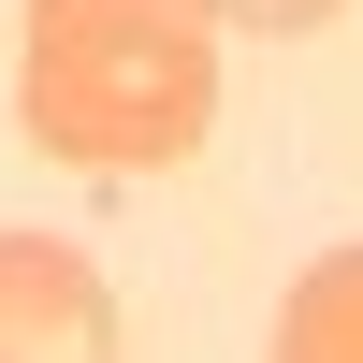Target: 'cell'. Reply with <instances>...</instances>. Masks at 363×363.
<instances>
[{"mask_svg": "<svg viewBox=\"0 0 363 363\" xmlns=\"http://www.w3.org/2000/svg\"><path fill=\"white\" fill-rule=\"evenodd\" d=\"M218 29H262V44H291V29H320V15H349V0H203Z\"/></svg>", "mask_w": 363, "mask_h": 363, "instance_id": "4", "label": "cell"}, {"mask_svg": "<svg viewBox=\"0 0 363 363\" xmlns=\"http://www.w3.org/2000/svg\"><path fill=\"white\" fill-rule=\"evenodd\" d=\"M131 320H116L102 262L73 233H0V363H116Z\"/></svg>", "mask_w": 363, "mask_h": 363, "instance_id": "2", "label": "cell"}, {"mask_svg": "<svg viewBox=\"0 0 363 363\" xmlns=\"http://www.w3.org/2000/svg\"><path fill=\"white\" fill-rule=\"evenodd\" d=\"M15 131L58 174H174L218 131V15L203 0H29Z\"/></svg>", "mask_w": 363, "mask_h": 363, "instance_id": "1", "label": "cell"}, {"mask_svg": "<svg viewBox=\"0 0 363 363\" xmlns=\"http://www.w3.org/2000/svg\"><path fill=\"white\" fill-rule=\"evenodd\" d=\"M277 349L291 363H363V247H320L277 306Z\"/></svg>", "mask_w": 363, "mask_h": 363, "instance_id": "3", "label": "cell"}]
</instances>
